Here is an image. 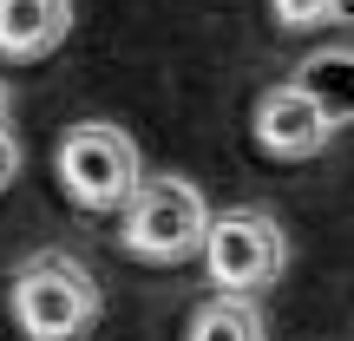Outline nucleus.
<instances>
[{
    "label": "nucleus",
    "mask_w": 354,
    "mask_h": 341,
    "mask_svg": "<svg viewBox=\"0 0 354 341\" xmlns=\"http://www.w3.org/2000/svg\"><path fill=\"white\" fill-rule=\"evenodd\" d=\"M250 131H256V145H263V158H276V165H308V158H322L335 145V118L322 112L295 79H282V86H269L263 99H256Z\"/></svg>",
    "instance_id": "obj_5"
},
{
    "label": "nucleus",
    "mask_w": 354,
    "mask_h": 341,
    "mask_svg": "<svg viewBox=\"0 0 354 341\" xmlns=\"http://www.w3.org/2000/svg\"><path fill=\"white\" fill-rule=\"evenodd\" d=\"M7 315L26 341H86L105 315V289L73 250H39L13 269Z\"/></svg>",
    "instance_id": "obj_1"
},
{
    "label": "nucleus",
    "mask_w": 354,
    "mask_h": 341,
    "mask_svg": "<svg viewBox=\"0 0 354 341\" xmlns=\"http://www.w3.org/2000/svg\"><path fill=\"white\" fill-rule=\"evenodd\" d=\"M276 20L289 33H315V26H335V20H354V0H269Z\"/></svg>",
    "instance_id": "obj_9"
},
{
    "label": "nucleus",
    "mask_w": 354,
    "mask_h": 341,
    "mask_svg": "<svg viewBox=\"0 0 354 341\" xmlns=\"http://www.w3.org/2000/svg\"><path fill=\"white\" fill-rule=\"evenodd\" d=\"M295 86L335 118V131L354 125V46H328V53H315V59H302L295 66Z\"/></svg>",
    "instance_id": "obj_7"
},
{
    "label": "nucleus",
    "mask_w": 354,
    "mask_h": 341,
    "mask_svg": "<svg viewBox=\"0 0 354 341\" xmlns=\"http://www.w3.org/2000/svg\"><path fill=\"white\" fill-rule=\"evenodd\" d=\"M210 223L216 216L203 203V190L177 171H158V177H145L131 210L118 216V250L138 256V263H190L210 243Z\"/></svg>",
    "instance_id": "obj_3"
},
{
    "label": "nucleus",
    "mask_w": 354,
    "mask_h": 341,
    "mask_svg": "<svg viewBox=\"0 0 354 341\" xmlns=\"http://www.w3.org/2000/svg\"><path fill=\"white\" fill-rule=\"evenodd\" d=\"M73 0H0V59H46L73 39Z\"/></svg>",
    "instance_id": "obj_6"
},
{
    "label": "nucleus",
    "mask_w": 354,
    "mask_h": 341,
    "mask_svg": "<svg viewBox=\"0 0 354 341\" xmlns=\"http://www.w3.org/2000/svg\"><path fill=\"white\" fill-rule=\"evenodd\" d=\"M184 341H269V322L256 308V295H203L190 308Z\"/></svg>",
    "instance_id": "obj_8"
},
{
    "label": "nucleus",
    "mask_w": 354,
    "mask_h": 341,
    "mask_svg": "<svg viewBox=\"0 0 354 341\" xmlns=\"http://www.w3.org/2000/svg\"><path fill=\"white\" fill-rule=\"evenodd\" d=\"M289 269V237L269 210L256 203H236L210 223V243H203V276H210L216 295H263L282 282Z\"/></svg>",
    "instance_id": "obj_4"
},
{
    "label": "nucleus",
    "mask_w": 354,
    "mask_h": 341,
    "mask_svg": "<svg viewBox=\"0 0 354 341\" xmlns=\"http://www.w3.org/2000/svg\"><path fill=\"white\" fill-rule=\"evenodd\" d=\"M53 171H59L66 197L92 216H125L131 197L145 190V151L125 125L112 118H79V125L59 131V151H53Z\"/></svg>",
    "instance_id": "obj_2"
},
{
    "label": "nucleus",
    "mask_w": 354,
    "mask_h": 341,
    "mask_svg": "<svg viewBox=\"0 0 354 341\" xmlns=\"http://www.w3.org/2000/svg\"><path fill=\"white\" fill-rule=\"evenodd\" d=\"M13 177H20V138H13V131L0 125V190H7Z\"/></svg>",
    "instance_id": "obj_10"
},
{
    "label": "nucleus",
    "mask_w": 354,
    "mask_h": 341,
    "mask_svg": "<svg viewBox=\"0 0 354 341\" xmlns=\"http://www.w3.org/2000/svg\"><path fill=\"white\" fill-rule=\"evenodd\" d=\"M7 105H13V99H7V86H0V125H7Z\"/></svg>",
    "instance_id": "obj_11"
}]
</instances>
